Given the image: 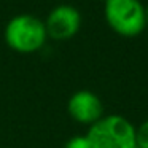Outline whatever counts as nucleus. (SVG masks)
<instances>
[{
	"label": "nucleus",
	"mask_w": 148,
	"mask_h": 148,
	"mask_svg": "<svg viewBox=\"0 0 148 148\" xmlns=\"http://www.w3.org/2000/svg\"><path fill=\"white\" fill-rule=\"evenodd\" d=\"M86 137L92 148H137L135 126L121 115H103L89 126Z\"/></svg>",
	"instance_id": "1"
},
{
	"label": "nucleus",
	"mask_w": 148,
	"mask_h": 148,
	"mask_svg": "<svg viewBox=\"0 0 148 148\" xmlns=\"http://www.w3.org/2000/svg\"><path fill=\"white\" fill-rule=\"evenodd\" d=\"M103 16L110 29L121 37H137L147 27V10L140 0H105Z\"/></svg>",
	"instance_id": "2"
},
{
	"label": "nucleus",
	"mask_w": 148,
	"mask_h": 148,
	"mask_svg": "<svg viewBox=\"0 0 148 148\" xmlns=\"http://www.w3.org/2000/svg\"><path fill=\"white\" fill-rule=\"evenodd\" d=\"M48 34L45 23L32 14H18L5 27V42L13 51L30 54L43 48Z\"/></svg>",
	"instance_id": "3"
},
{
	"label": "nucleus",
	"mask_w": 148,
	"mask_h": 148,
	"mask_svg": "<svg viewBox=\"0 0 148 148\" xmlns=\"http://www.w3.org/2000/svg\"><path fill=\"white\" fill-rule=\"evenodd\" d=\"M43 23L49 38L62 42L78 34L81 27V14L73 5L62 3L53 8Z\"/></svg>",
	"instance_id": "4"
},
{
	"label": "nucleus",
	"mask_w": 148,
	"mask_h": 148,
	"mask_svg": "<svg viewBox=\"0 0 148 148\" xmlns=\"http://www.w3.org/2000/svg\"><path fill=\"white\" fill-rule=\"evenodd\" d=\"M69 115L73 121L80 124H94L103 116V103L92 91L81 89L70 96L67 102Z\"/></svg>",
	"instance_id": "5"
},
{
	"label": "nucleus",
	"mask_w": 148,
	"mask_h": 148,
	"mask_svg": "<svg viewBox=\"0 0 148 148\" xmlns=\"http://www.w3.org/2000/svg\"><path fill=\"white\" fill-rule=\"evenodd\" d=\"M135 147L148 148V119H145L138 127H135Z\"/></svg>",
	"instance_id": "6"
},
{
	"label": "nucleus",
	"mask_w": 148,
	"mask_h": 148,
	"mask_svg": "<svg viewBox=\"0 0 148 148\" xmlns=\"http://www.w3.org/2000/svg\"><path fill=\"white\" fill-rule=\"evenodd\" d=\"M64 148H92L91 142L86 135H73L72 138H69L65 142Z\"/></svg>",
	"instance_id": "7"
},
{
	"label": "nucleus",
	"mask_w": 148,
	"mask_h": 148,
	"mask_svg": "<svg viewBox=\"0 0 148 148\" xmlns=\"http://www.w3.org/2000/svg\"><path fill=\"white\" fill-rule=\"evenodd\" d=\"M145 10H147V26H148V5L145 7Z\"/></svg>",
	"instance_id": "8"
},
{
	"label": "nucleus",
	"mask_w": 148,
	"mask_h": 148,
	"mask_svg": "<svg viewBox=\"0 0 148 148\" xmlns=\"http://www.w3.org/2000/svg\"><path fill=\"white\" fill-rule=\"evenodd\" d=\"M97 2H105V0H97Z\"/></svg>",
	"instance_id": "9"
}]
</instances>
